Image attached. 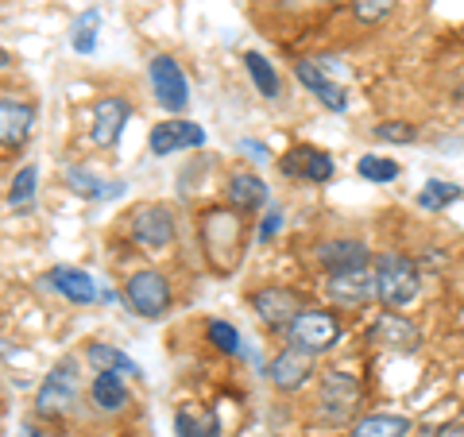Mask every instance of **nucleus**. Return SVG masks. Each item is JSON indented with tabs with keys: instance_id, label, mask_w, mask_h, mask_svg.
Wrapping results in <instances>:
<instances>
[{
	"instance_id": "obj_1",
	"label": "nucleus",
	"mask_w": 464,
	"mask_h": 437,
	"mask_svg": "<svg viewBox=\"0 0 464 437\" xmlns=\"http://www.w3.org/2000/svg\"><path fill=\"white\" fill-rule=\"evenodd\" d=\"M82 380H78V356H63L47 372V380L35 391V414L39 418H63L78 406Z\"/></svg>"
},
{
	"instance_id": "obj_2",
	"label": "nucleus",
	"mask_w": 464,
	"mask_h": 437,
	"mask_svg": "<svg viewBox=\"0 0 464 437\" xmlns=\"http://www.w3.org/2000/svg\"><path fill=\"white\" fill-rule=\"evenodd\" d=\"M418 267L399 252H387L375 271V295L383 298V306H411L418 298Z\"/></svg>"
},
{
	"instance_id": "obj_3",
	"label": "nucleus",
	"mask_w": 464,
	"mask_h": 437,
	"mask_svg": "<svg viewBox=\"0 0 464 437\" xmlns=\"http://www.w3.org/2000/svg\"><path fill=\"white\" fill-rule=\"evenodd\" d=\"M148 74H151L155 101H159V105H163L170 116L190 109V82H186L182 66L174 63L170 54H155V58H151V66H148Z\"/></svg>"
},
{
	"instance_id": "obj_4",
	"label": "nucleus",
	"mask_w": 464,
	"mask_h": 437,
	"mask_svg": "<svg viewBox=\"0 0 464 437\" xmlns=\"http://www.w3.org/2000/svg\"><path fill=\"white\" fill-rule=\"evenodd\" d=\"M124 302L132 306L140 317H163L170 310V283L159 271H136L124 283Z\"/></svg>"
},
{
	"instance_id": "obj_5",
	"label": "nucleus",
	"mask_w": 464,
	"mask_h": 437,
	"mask_svg": "<svg viewBox=\"0 0 464 437\" xmlns=\"http://www.w3.org/2000/svg\"><path fill=\"white\" fill-rule=\"evenodd\" d=\"M341 337V322L325 310H302L295 322H290V345L310 348V353H325Z\"/></svg>"
},
{
	"instance_id": "obj_6",
	"label": "nucleus",
	"mask_w": 464,
	"mask_h": 437,
	"mask_svg": "<svg viewBox=\"0 0 464 437\" xmlns=\"http://www.w3.org/2000/svg\"><path fill=\"white\" fill-rule=\"evenodd\" d=\"M132 237L148 248V252H163V248H170L174 244V217H170V209L167 206H140L132 217Z\"/></svg>"
},
{
	"instance_id": "obj_7",
	"label": "nucleus",
	"mask_w": 464,
	"mask_h": 437,
	"mask_svg": "<svg viewBox=\"0 0 464 437\" xmlns=\"http://www.w3.org/2000/svg\"><path fill=\"white\" fill-rule=\"evenodd\" d=\"M252 310L256 317L264 325H290L295 317L302 314V298L295 295V290H286V286H264V290H256L252 295Z\"/></svg>"
},
{
	"instance_id": "obj_8",
	"label": "nucleus",
	"mask_w": 464,
	"mask_h": 437,
	"mask_svg": "<svg viewBox=\"0 0 464 437\" xmlns=\"http://www.w3.org/2000/svg\"><path fill=\"white\" fill-rule=\"evenodd\" d=\"M267 375H271V384L279 391H298L314 375V353H310V348L290 345V348H283V353L267 364Z\"/></svg>"
},
{
	"instance_id": "obj_9",
	"label": "nucleus",
	"mask_w": 464,
	"mask_h": 437,
	"mask_svg": "<svg viewBox=\"0 0 464 437\" xmlns=\"http://www.w3.org/2000/svg\"><path fill=\"white\" fill-rule=\"evenodd\" d=\"M35 128V105L24 97H0V148H20Z\"/></svg>"
},
{
	"instance_id": "obj_10",
	"label": "nucleus",
	"mask_w": 464,
	"mask_h": 437,
	"mask_svg": "<svg viewBox=\"0 0 464 437\" xmlns=\"http://www.w3.org/2000/svg\"><path fill=\"white\" fill-rule=\"evenodd\" d=\"M206 143V128L194 121H163L151 128V155H170V151H190Z\"/></svg>"
},
{
	"instance_id": "obj_11",
	"label": "nucleus",
	"mask_w": 464,
	"mask_h": 437,
	"mask_svg": "<svg viewBox=\"0 0 464 437\" xmlns=\"http://www.w3.org/2000/svg\"><path fill=\"white\" fill-rule=\"evenodd\" d=\"M356 403H360V384L353 380V375L325 372V380H322V418L341 422V418L353 414Z\"/></svg>"
},
{
	"instance_id": "obj_12",
	"label": "nucleus",
	"mask_w": 464,
	"mask_h": 437,
	"mask_svg": "<svg viewBox=\"0 0 464 437\" xmlns=\"http://www.w3.org/2000/svg\"><path fill=\"white\" fill-rule=\"evenodd\" d=\"M128 116H132V109H128L124 97H101L93 105V143H101V148H116Z\"/></svg>"
},
{
	"instance_id": "obj_13",
	"label": "nucleus",
	"mask_w": 464,
	"mask_h": 437,
	"mask_svg": "<svg viewBox=\"0 0 464 437\" xmlns=\"http://www.w3.org/2000/svg\"><path fill=\"white\" fill-rule=\"evenodd\" d=\"M372 341L380 348H395V353H414L422 345V333H418L414 322H406L399 314H380L372 325Z\"/></svg>"
},
{
	"instance_id": "obj_14",
	"label": "nucleus",
	"mask_w": 464,
	"mask_h": 437,
	"mask_svg": "<svg viewBox=\"0 0 464 437\" xmlns=\"http://www.w3.org/2000/svg\"><path fill=\"white\" fill-rule=\"evenodd\" d=\"M47 283L58 290L63 298H70V302H78V306H90V302H97L101 298V286H97V279L90 271H82V267H51L47 271Z\"/></svg>"
},
{
	"instance_id": "obj_15",
	"label": "nucleus",
	"mask_w": 464,
	"mask_h": 437,
	"mask_svg": "<svg viewBox=\"0 0 464 437\" xmlns=\"http://www.w3.org/2000/svg\"><path fill=\"white\" fill-rule=\"evenodd\" d=\"M329 298L341 306H364L375 298V275L368 267L329 275Z\"/></svg>"
},
{
	"instance_id": "obj_16",
	"label": "nucleus",
	"mask_w": 464,
	"mask_h": 437,
	"mask_svg": "<svg viewBox=\"0 0 464 437\" xmlns=\"http://www.w3.org/2000/svg\"><path fill=\"white\" fill-rule=\"evenodd\" d=\"M295 74H298V82L306 85V90L322 101L325 109H333V112H344L348 109V97H344V90L341 85H333L329 78H325V70L317 66V63H306V58H302V63L295 66Z\"/></svg>"
},
{
	"instance_id": "obj_17",
	"label": "nucleus",
	"mask_w": 464,
	"mask_h": 437,
	"mask_svg": "<svg viewBox=\"0 0 464 437\" xmlns=\"http://www.w3.org/2000/svg\"><path fill=\"white\" fill-rule=\"evenodd\" d=\"M317 256H322V264L329 267V275L368 267V248L360 240H329V244H322V252Z\"/></svg>"
},
{
	"instance_id": "obj_18",
	"label": "nucleus",
	"mask_w": 464,
	"mask_h": 437,
	"mask_svg": "<svg viewBox=\"0 0 464 437\" xmlns=\"http://www.w3.org/2000/svg\"><path fill=\"white\" fill-rule=\"evenodd\" d=\"M174 433L179 437H221V418L217 411H201V406H179L174 411Z\"/></svg>"
},
{
	"instance_id": "obj_19",
	"label": "nucleus",
	"mask_w": 464,
	"mask_h": 437,
	"mask_svg": "<svg viewBox=\"0 0 464 437\" xmlns=\"http://www.w3.org/2000/svg\"><path fill=\"white\" fill-rule=\"evenodd\" d=\"M228 201L237 209H264L267 206V186H264V179L259 174H252V170H237L228 179Z\"/></svg>"
},
{
	"instance_id": "obj_20",
	"label": "nucleus",
	"mask_w": 464,
	"mask_h": 437,
	"mask_svg": "<svg viewBox=\"0 0 464 437\" xmlns=\"http://www.w3.org/2000/svg\"><path fill=\"white\" fill-rule=\"evenodd\" d=\"M90 395H93L97 411H105V414H121L124 406H128V387H124L121 375H112V372H97L93 375Z\"/></svg>"
},
{
	"instance_id": "obj_21",
	"label": "nucleus",
	"mask_w": 464,
	"mask_h": 437,
	"mask_svg": "<svg viewBox=\"0 0 464 437\" xmlns=\"http://www.w3.org/2000/svg\"><path fill=\"white\" fill-rule=\"evenodd\" d=\"M85 360H90L97 372H112V375H143L140 364L128 356V353H121L116 345H90Z\"/></svg>"
},
{
	"instance_id": "obj_22",
	"label": "nucleus",
	"mask_w": 464,
	"mask_h": 437,
	"mask_svg": "<svg viewBox=\"0 0 464 437\" xmlns=\"http://www.w3.org/2000/svg\"><path fill=\"white\" fill-rule=\"evenodd\" d=\"M66 186L82 198H121L124 194V182H105L85 167H66Z\"/></svg>"
},
{
	"instance_id": "obj_23",
	"label": "nucleus",
	"mask_w": 464,
	"mask_h": 437,
	"mask_svg": "<svg viewBox=\"0 0 464 437\" xmlns=\"http://www.w3.org/2000/svg\"><path fill=\"white\" fill-rule=\"evenodd\" d=\"M411 433V418L402 414H372L364 422H356L348 437H406Z\"/></svg>"
},
{
	"instance_id": "obj_24",
	"label": "nucleus",
	"mask_w": 464,
	"mask_h": 437,
	"mask_svg": "<svg viewBox=\"0 0 464 437\" xmlns=\"http://www.w3.org/2000/svg\"><path fill=\"white\" fill-rule=\"evenodd\" d=\"M35 186H39V167L27 163V167L16 174V179H12L8 206L16 209V213H27V209H32V201H35Z\"/></svg>"
},
{
	"instance_id": "obj_25",
	"label": "nucleus",
	"mask_w": 464,
	"mask_h": 437,
	"mask_svg": "<svg viewBox=\"0 0 464 437\" xmlns=\"http://www.w3.org/2000/svg\"><path fill=\"white\" fill-rule=\"evenodd\" d=\"M244 66H248V74H252L259 93H264V97H279V74H275V66L267 63L264 54L248 51V54H244Z\"/></svg>"
},
{
	"instance_id": "obj_26",
	"label": "nucleus",
	"mask_w": 464,
	"mask_h": 437,
	"mask_svg": "<svg viewBox=\"0 0 464 437\" xmlns=\"http://www.w3.org/2000/svg\"><path fill=\"white\" fill-rule=\"evenodd\" d=\"M97 27H101V8H85L78 24H74V35H70V47L78 54H93L97 51Z\"/></svg>"
},
{
	"instance_id": "obj_27",
	"label": "nucleus",
	"mask_w": 464,
	"mask_h": 437,
	"mask_svg": "<svg viewBox=\"0 0 464 437\" xmlns=\"http://www.w3.org/2000/svg\"><path fill=\"white\" fill-rule=\"evenodd\" d=\"M360 170V179H368V182H391V179H399V163L395 159H380V155H364L356 163Z\"/></svg>"
},
{
	"instance_id": "obj_28",
	"label": "nucleus",
	"mask_w": 464,
	"mask_h": 437,
	"mask_svg": "<svg viewBox=\"0 0 464 437\" xmlns=\"http://www.w3.org/2000/svg\"><path fill=\"white\" fill-rule=\"evenodd\" d=\"M460 198V190L453 182H441V179H430L426 182V190L418 194V201H422V209H445L449 201H457Z\"/></svg>"
},
{
	"instance_id": "obj_29",
	"label": "nucleus",
	"mask_w": 464,
	"mask_h": 437,
	"mask_svg": "<svg viewBox=\"0 0 464 437\" xmlns=\"http://www.w3.org/2000/svg\"><path fill=\"white\" fill-rule=\"evenodd\" d=\"M209 345L213 348H221V353H240V333L237 325H228V322H209Z\"/></svg>"
},
{
	"instance_id": "obj_30",
	"label": "nucleus",
	"mask_w": 464,
	"mask_h": 437,
	"mask_svg": "<svg viewBox=\"0 0 464 437\" xmlns=\"http://www.w3.org/2000/svg\"><path fill=\"white\" fill-rule=\"evenodd\" d=\"M391 8H395V0H353V16L360 24H380Z\"/></svg>"
},
{
	"instance_id": "obj_31",
	"label": "nucleus",
	"mask_w": 464,
	"mask_h": 437,
	"mask_svg": "<svg viewBox=\"0 0 464 437\" xmlns=\"http://www.w3.org/2000/svg\"><path fill=\"white\" fill-rule=\"evenodd\" d=\"M302 179L310 182H329L333 179V159L325 151H306V167H302Z\"/></svg>"
},
{
	"instance_id": "obj_32",
	"label": "nucleus",
	"mask_w": 464,
	"mask_h": 437,
	"mask_svg": "<svg viewBox=\"0 0 464 437\" xmlns=\"http://www.w3.org/2000/svg\"><path fill=\"white\" fill-rule=\"evenodd\" d=\"M375 136L391 140V143H411V140H414V128L402 124V121H383L380 128H375Z\"/></svg>"
},
{
	"instance_id": "obj_33",
	"label": "nucleus",
	"mask_w": 464,
	"mask_h": 437,
	"mask_svg": "<svg viewBox=\"0 0 464 437\" xmlns=\"http://www.w3.org/2000/svg\"><path fill=\"white\" fill-rule=\"evenodd\" d=\"M279 221H283L279 213H267V217H264V225H259V240H271L275 232H279Z\"/></svg>"
},
{
	"instance_id": "obj_34",
	"label": "nucleus",
	"mask_w": 464,
	"mask_h": 437,
	"mask_svg": "<svg viewBox=\"0 0 464 437\" xmlns=\"http://www.w3.org/2000/svg\"><path fill=\"white\" fill-rule=\"evenodd\" d=\"M244 148H248L252 155H259V159H267V148H259V143H252V140H248V143H244Z\"/></svg>"
},
{
	"instance_id": "obj_35",
	"label": "nucleus",
	"mask_w": 464,
	"mask_h": 437,
	"mask_svg": "<svg viewBox=\"0 0 464 437\" xmlns=\"http://www.w3.org/2000/svg\"><path fill=\"white\" fill-rule=\"evenodd\" d=\"M441 437H464V426H449Z\"/></svg>"
},
{
	"instance_id": "obj_36",
	"label": "nucleus",
	"mask_w": 464,
	"mask_h": 437,
	"mask_svg": "<svg viewBox=\"0 0 464 437\" xmlns=\"http://www.w3.org/2000/svg\"><path fill=\"white\" fill-rule=\"evenodd\" d=\"M0 66H8V54L5 51H0Z\"/></svg>"
},
{
	"instance_id": "obj_37",
	"label": "nucleus",
	"mask_w": 464,
	"mask_h": 437,
	"mask_svg": "<svg viewBox=\"0 0 464 437\" xmlns=\"http://www.w3.org/2000/svg\"><path fill=\"white\" fill-rule=\"evenodd\" d=\"M24 433H27V437H39V433H35V430H32V426H27V430H24Z\"/></svg>"
}]
</instances>
